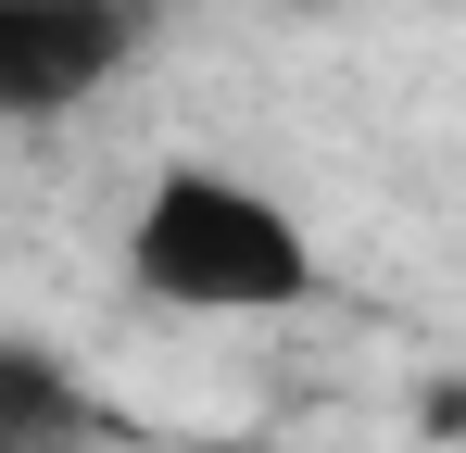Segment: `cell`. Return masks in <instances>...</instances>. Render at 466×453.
<instances>
[{
	"label": "cell",
	"mask_w": 466,
	"mask_h": 453,
	"mask_svg": "<svg viewBox=\"0 0 466 453\" xmlns=\"http://www.w3.org/2000/svg\"><path fill=\"white\" fill-rule=\"evenodd\" d=\"M127 277L164 315H303L315 302V226L239 176V164H164L127 215Z\"/></svg>",
	"instance_id": "1"
},
{
	"label": "cell",
	"mask_w": 466,
	"mask_h": 453,
	"mask_svg": "<svg viewBox=\"0 0 466 453\" xmlns=\"http://www.w3.org/2000/svg\"><path fill=\"white\" fill-rule=\"evenodd\" d=\"M127 0H0V114H76L127 64Z\"/></svg>",
	"instance_id": "2"
},
{
	"label": "cell",
	"mask_w": 466,
	"mask_h": 453,
	"mask_svg": "<svg viewBox=\"0 0 466 453\" xmlns=\"http://www.w3.org/2000/svg\"><path fill=\"white\" fill-rule=\"evenodd\" d=\"M303 13H328V0H303Z\"/></svg>",
	"instance_id": "3"
}]
</instances>
